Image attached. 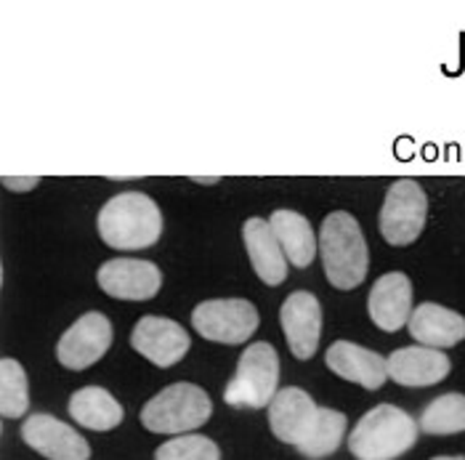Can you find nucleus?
<instances>
[{"label": "nucleus", "instance_id": "6", "mask_svg": "<svg viewBox=\"0 0 465 460\" xmlns=\"http://www.w3.org/2000/svg\"><path fill=\"white\" fill-rule=\"evenodd\" d=\"M426 213H429V200L423 186L412 178L394 181L386 192L383 208L378 215L383 240L396 248L412 245L426 226Z\"/></svg>", "mask_w": 465, "mask_h": 460}, {"label": "nucleus", "instance_id": "16", "mask_svg": "<svg viewBox=\"0 0 465 460\" xmlns=\"http://www.w3.org/2000/svg\"><path fill=\"white\" fill-rule=\"evenodd\" d=\"M450 356L429 346H404L389 356V378L410 389L441 384L450 375Z\"/></svg>", "mask_w": 465, "mask_h": 460}, {"label": "nucleus", "instance_id": "14", "mask_svg": "<svg viewBox=\"0 0 465 460\" xmlns=\"http://www.w3.org/2000/svg\"><path fill=\"white\" fill-rule=\"evenodd\" d=\"M370 319L383 333L401 330L412 317V283L404 272H389L378 277L367 298Z\"/></svg>", "mask_w": 465, "mask_h": 460}, {"label": "nucleus", "instance_id": "21", "mask_svg": "<svg viewBox=\"0 0 465 460\" xmlns=\"http://www.w3.org/2000/svg\"><path fill=\"white\" fill-rule=\"evenodd\" d=\"M420 431L430 436H450L465 431V394H441L426 405L420 415Z\"/></svg>", "mask_w": 465, "mask_h": 460}, {"label": "nucleus", "instance_id": "17", "mask_svg": "<svg viewBox=\"0 0 465 460\" xmlns=\"http://www.w3.org/2000/svg\"><path fill=\"white\" fill-rule=\"evenodd\" d=\"M410 335L418 341V346H429V349H452L465 338V317L439 306V304H420L415 306L412 317L407 322Z\"/></svg>", "mask_w": 465, "mask_h": 460}, {"label": "nucleus", "instance_id": "5", "mask_svg": "<svg viewBox=\"0 0 465 460\" xmlns=\"http://www.w3.org/2000/svg\"><path fill=\"white\" fill-rule=\"evenodd\" d=\"M280 386V356L272 344H251L234 370V378L226 384L223 402L232 407H269Z\"/></svg>", "mask_w": 465, "mask_h": 460}, {"label": "nucleus", "instance_id": "22", "mask_svg": "<svg viewBox=\"0 0 465 460\" xmlns=\"http://www.w3.org/2000/svg\"><path fill=\"white\" fill-rule=\"evenodd\" d=\"M346 436V415L330 407H320L317 424L312 428L309 439L298 447V453L309 460H320L332 455Z\"/></svg>", "mask_w": 465, "mask_h": 460}, {"label": "nucleus", "instance_id": "2", "mask_svg": "<svg viewBox=\"0 0 465 460\" xmlns=\"http://www.w3.org/2000/svg\"><path fill=\"white\" fill-rule=\"evenodd\" d=\"M99 235L114 250L152 248L163 235V213L142 192L114 195L99 211Z\"/></svg>", "mask_w": 465, "mask_h": 460}, {"label": "nucleus", "instance_id": "4", "mask_svg": "<svg viewBox=\"0 0 465 460\" xmlns=\"http://www.w3.org/2000/svg\"><path fill=\"white\" fill-rule=\"evenodd\" d=\"M213 415V402L205 391L194 384H171L157 391L142 407V424L152 434L181 436L200 425H205Z\"/></svg>", "mask_w": 465, "mask_h": 460}, {"label": "nucleus", "instance_id": "26", "mask_svg": "<svg viewBox=\"0 0 465 460\" xmlns=\"http://www.w3.org/2000/svg\"><path fill=\"white\" fill-rule=\"evenodd\" d=\"M189 181H197V184H215V181H221L218 176H208V178H200V176H192Z\"/></svg>", "mask_w": 465, "mask_h": 460}, {"label": "nucleus", "instance_id": "9", "mask_svg": "<svg viewBox=\"0 0 465 460\" xmlns=\"http://www.w3.org/2000/svg\"><path fill=\"white\" fill-rule=\"evenodd\" d=\"M22 439L27 447H33L37 455H43L45 460L91 458V445L70 424H64L48 413L27 415L22 424Z\"/></svg>", "mask_w": 465, "mask_h": 460}, {"label": "nucleus", "instance_id": "10", "mask_svg": "<svg viewBox=\"0 0 465 460\" xmlns=\"http://www.w3.org/2000/svg\"><path fill=\"white\" fill-rule=\"evenodd\" d=\"M280 322L292 356L312 359L320 346V333H322V306L317 295L309 290L290 293L280 309Z\"/></svg>", "mask_w": 465, "mask_h": 460}, {"label": "nucleus", "instance_id": "19", "mask_svg": "<svg viewBox=\"0 0 465 460\" xmlns=\"http://www.w3.org/2000/svg\"><path fill=\"white\" fill-rule=\"evenodd\" d=\"M269 224H272V232H274L280 248L285 253L287 264L306 269L320 250V240L314 237L312 224L298 211H287V208L272 213Z\"/></svg>", "mask_w": 465, "mask_h": 460}, {"label": "nucleus", "instance_id": "11", "mask_svg": "<svg viewBox=\"0 0 465 460\" xmlns=\"http://www.w3.org/2000/svg\"><path fill=\"white\" fill-rule=\"evenodd\" d=\"M96 283L112 298L146 301L160 293L163 272L152 261H142V258H112L102 264Z\"/></svg>", "mask_w": 465, "mask_h": 460}, {"label": "nucleus", "instance_id": "25", "mask_svg": "<svg viewBox=\"0 0 465 460\" xmlns=\"http://www.w3.org/2000/svg\"><path fill=\"white\" fill-rule=\"evenodd\" d=\"M3 186L5 189H14V192H30V189H35L37 184H40V176H3Z\"/></svg>", "mask_w": 465, "mask_h": 460}, {"label": "nucleus", "instance_id": "27", "mask_svg": "<svg viewBox=\"0 0 465 460\" xmlns=\"http://www.w3.org/2000/svg\"><path fill=\"white\" fill-rule=\"evenodd\" d=\"M430 460H465L460 455H439V458H430Z\"/></svg>", "mask_w": 465, "mask_h": 460}, {"label": "nucleus", "instance_id": "24", "mask_svg": "<svg viewBox=\"0 0 465 460\" xmlns=\"http://www.w3.org/2000/svg\"><path fill=\"white\" fill-rule=\"evenodd\" d=\"M154 460H221V450L203 434H186L160 445L154 450Z\"/></svg>", "mask_w": 465, "mask_h": 460}, {"label": "nucleus", "instance_id": "3", "mask_svg": "<svg viewBox=\"0 0 465 460\" xmlns=\"http://www.w3.org/2000/svg\"><path fill=\"white\" fill-rule=\"evenodd\" d=\"M420 424L394 405H378L364 413L349 436V450L357 460H394L418 442Z\"/></svg>", "mask_w": 465, "mask_h": 460}, {"label": "nucleus", "instance_id": "13", "mask_svg": "<svg viewBox=\"0 0 465 460\" xmlns=\"http://www.w3.org/2000/svg\"><path fill=\"white\" fill-rule=\"evenodd\" d=\"M317 415H320V405L298 386H287V389L277 391L274 402L269 405V425H272V434L285 442L292 445L295 450L309 439L312 428L317 424Z\"/></svg>", "mask_w": 465, "mask_h": 460}, {"label": "nucleus", "instance_id": "12", "mask_svg": "<svg viewBox=\"0 0 465 460\" xmlns=\"http://www.w3.org/2000/svg\"><path fill=\"white\" fill-rule=\"evenodd\" d=\"M131 346L157 367H173L186 356L192 341L179 322L149 315L136 322L131 333Z\"/></svg>", "mask_w": 465, "mask_h": 460}, {"label": "nucleus", "instance_id": "20", "mask_svg": "<svg viewBox=\"0 0 465 460\" xmlns=\"http://www.w3.org/2000/svg\"><path fill=\"white\" fill-rule=\"evenodd\" d=\"M70 415L83 425V428H91V431H112L123 424L125 418V410L123 405L102 386H85V389H77L70 396Z\"/></svg>", "mask_w": 465, "mask_h": 460}, {"label": "nucleus", "instance_id": "15", "mask_svg": "<svg viewBox=\"0 0 465 460\" xmlns=\"http://www.w3.org/2000/svg\"><path fill=\"white\" fill-rule=\"evenodd\" d=\"M324 362L338 378L359 384L367 391H378L389 381V359L351 341H335L324 352Z\"/></svg>", "mask_w": 465, "mask_h": 460}, {"label": "nucleus", "instance_id": "7", "mask_svg": "<svg viewBox=\"0 0 465 460\" xmlns=\"http://www.w3.org/2000/svg\"><path fill=\"white\" fill-rule=\"evenodd\" d=\"M192 325L215 344H245L258 330V312L245 298H215L194 306Z\"/></svg>", "mask_w": 465, "mask_h": 460}, {"label": "nucleus", "instance_id": "23", "mask_svg": "<svg viewBox=\"0 0 465 460\" xmlns=\"http://www.w3.org/2000/svg\"><path fill=\"white\" fill-rule=\"evenodd\" d=\"M30 410V384L25 375V367L3 356L0 359V413L3 418H22Z\"/></svg>", "mask_w": 465, "mask_h": 460}, {"label": "nucleus", "instance_id": "1", "mask_svg": "<svg viewBox=\"0 0 465 460\" xmlns=\"http://www.w3.org/2000/svg\"><path fill=\"white\" fill-rule=\"evenodd\" d=\"M320 255L327 283L338 290H354L364 283L370 250L357 218L346 211L327 213L320 226Z\"/></svg>", "mask_w": 465, "mask_h": 460}, {"label": "nucleus", "instance_id": "18", "mask_svg": "<svg viewBox=\"0 0 465 460\" xmlns=\"http://www.w3.org/2000/svg\"><path fill=\"white\" fill-rule=\"evenodd\" d=\"M242 240H245V248L251 255L252 269L255 275L261 277V283L266 285H282L287 277V258L274 232H272V224L252 215L242 224Z\"/></svg>", "mask_w": 465, "mask_h": 460}, {"label": "nucleus", "instance_id": "8", "mask_svg": "<svg viewBox=\"0 0 465 460\" xmlns=\"http://www.w3.org/2000/svg\"><path fill=\"white\" fill-rule=\"evenodd\" d=\"M112 346V322L102 312H88L56 344V359L67 370H85L96 365Z\"/></svg>", "mask_w": 465, "mask_h": 460}]
</instances>
